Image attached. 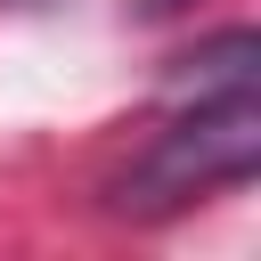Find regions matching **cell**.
I'll list each match as a JSON object with an SVG mask.
<instances>
[{"label":"cell","instance_id":"obj_1","mask_svg":"<svg viewBox=\"0 0 261 261\" xmlns=\"http://www.w3.org/2000/svg\"><path fill=\"white\" fill-rule=\"evenodd\" d=\"M253 163H261V98H253V82H228L220 98H196V114L155 130L147 155L114 179L106 204L155 220V212H179V204H196L228 179H253Z\"/></svg>","mask_w":261,"mask_h":261},{"label":"cell","instance_id":"obj_2","mask_svg":"<svg viewBox=\"0 0 261 261\" xmlns=\"http://www.w3.org/2000/svg\"><path fill=\"white\" fill-rule=\"evenodd\" d=\"M188 0H139V16H179Z\"/></svg>","mask_w":261,"mask_h":261}]
</instances>
